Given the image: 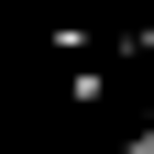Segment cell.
<instances>
[{"instance_id": "cell-1", "label": "cell", "mask_w": 154, "mask_h": 154, "mask_svg": "<svg viewBox=\"0 0 154 154\" xmlns=\"http://www.w3.org/2000/svg\"><path fill=\"white\" fill-rule=\"evenodd\" d=\"M132 154H154V121H143V132H132Z\"/></svg>"}, {"instance_id": "cell-2", "label": "cell", "mask_w": 154, "mask_h": 154, "mask_svg": "<svg viewBox=\"0 0 154 154\" xmlns=\"http://www.w3.org/2000/svg\"><path fill=\"white\" fill-rule=\"evenodd\" d=\"M121 154H132V143H121Z\"/></svg>"}]
</instances>
